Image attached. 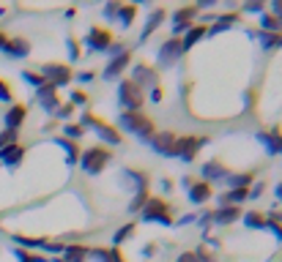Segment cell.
<instances>
[{
  "label": "cell",
  "instance_id": "1",
  "mask_svg": "<svg viewBox=\"0 0 282 262\" xmlns=\"http://www.w3.org/2000/svg\"><path fill=\"white\" fill-rule=\"evenodd\" d=\"M118 126H121L126 134H134L137 139H143V142H151V137L156 134V131H153L151 117L143 115V112H121Z\"/></svg>",
  "mask_w": 282,
  "mask_h": 262
},
{
  "label": "cell",
  "instance_id": "7",
  "mask_svg": "<svg viewBox=\"0 0 282 262\" xmlns=\"http://www.w3.org/2000/svg\"><path fill=\"white\" fill-rule=\"evenodd\" d=\"M80 126H90V129L96 131L99 137L104 139V142H110V145H121V134H118L115 129H112L110 123H102L99 117H93V115H83V120H80Z\"/></svg>",
  "mask_w": 282,
  "mask_h": 262
},
{
  "label": "cell",
  "instance_id": "45",
  "mask_svg": "<svg viewBox=\"0 0 282 262\" xmlns=\"http://www.w3.org/2000/svg\"><path fill=\"white\" fill-rule=\"evenodd\" d=\"M88 101V93H83V90H71V104H85Z\"/></svg>",
  "mask_w": 282,
  "mask_h": 262
},
{
  "label": "cell",
  "instance_id": "2",
  "mask_svg": "<svg viewBox=\"0 0 282 262\" xmlns=\"http://www.w3.org/2000/svg\"><path fill=\"white\" fill-rule=\"evenodd\" d=\"M143 101H145L143 90L131 79H121V85H118V104L124 107V112H140Z\"/></svg>",
  "mask_w": 282,
  "mask_h": 262
},
{
  "label": "cell",
  "instance_id": "55",
  "mask_svg": "<svg viewBox=\"0 0 282 262\" xmlns=\"http://www.w3.org/2000/svg\"><path fill=\"white\" fill-rule=\"evenodd\" d=\"M280 28H282V17H280Z\"/></svg>",
  "mask_w": 282,
  "mask_h": 262
},
{
  "label": "cell",
  "instance_id": "17",
  "mask_svg": "<svg viewBox=\"0 0 282 262\" xmlns=\"http://www.w3.org/2000/svg\"><path fill=\"white\" fill-rule=\"evenodd\" d=\"M239 219H241L239 205H225V207L211 210V221H217V224H233V221H239Z\"/></svg>",
  "mask_w": 282,
  "mask_h": 262
},
{
  "label": "cell",
  "instance_id": "50",
  "mask_svg": "<svg viewBox=\"0 0 282 262\" xmlns=\"http://www.w3.org/2000/svg\"><path fill=\"white\" fill-rule=\"evenodd\" d=\"M104 14H107V17H115V14H118V3H110V6H107V11H104Z\"/></svg>",
  "mask_w": 282,
  "mask_h": 262
},
{
  "label": "cell",
  "instance_id": "33",
  "mask_svg": "<svg viewBox=\"0 0 282 262\" xmlns=\"http://www.w3.org/2000/svg\"><path fill=\"white\" fill-rule=\"evenodd\" d=\"M55 142H58V145L63 148V150H66V161H69V164H74V161H77V156H80V153H77V148L71 145L69 139H63V137H58Z\"/></svg>",
  "mask_w": 282,
  "mask_h": 262
},
{
  "label": "cell",
  "instance_id": "16",
  "mask_svg": "<svg viewBox=\"0 0 282 262\" xmlns=\"http://www.w3.org/2000/svg\"><path fill=\"white\" fill-rule=\"evenodd\" d=\"M258 139H260L263 145H266L268 156H282V131H280V129H274L271 134L260 131V134H258Z\"/></svg>",
  "mask_w": 282,
  "mask_h": 262
},
{
  "label": "cell",
  "instance_id": "20",
  "mask_svg": "<svg viewBox=\"0 0 282 262\" xmlns=\"http://www.w3.org/2000/svg\"><path fill=\"white\" fill-rule=\"evenodd\" d=\"M3 52H6L8 57H28L30 55V44L25 41V38H8L6 47H3Z\"/></svg>",
  "mask_w": 282,
  "mask_h": 262
},
{
  "label": "cell",
  "instance_id": "11",
  "mask_svg": "<svg viewBox=\"0 0 282 262\" xmlns=\"http://www.w3.org/2000/svg\"><path fill=\"white\" fill-rule=\"evenodd\" d=\"M175 142H178V134H173V131H162V134H153L148 145H151L159 156L170 159L173 153H175Z\"/></svg>",
  "mask_w": 282,
  "mask_h": 262
},
{
  "label": "cell",
  "instance_id": "30",
  "mask_svg": "<svg viewBox=\"0 0 282 262\" xmlns=\"http://www.w3.org/2000/svg\"><path fill=\"white\" fill-rule=\"evenodd\" d=\"M244 224H247L249 229H266V219H263L260 213H255V210L244 213Z\"/></svg>",
  "mask_w": 282,
  "mask_h": 262
},
{
  "label": "cell",
  "instance_id": "47",
  "mask_svg": "<svg viewBox=\"0 0 282 262\" xmlns=\"http://www.w3.org/2000/svg\"><path fill=\"white\" fill-rule=\"evenodd\" d=\"M175 262H197V257H195V251H184Z\"/></svg>",
  "mask_w": 282,
  "mask_h": 262
},
{
  "label": "cell",
  "instance_id": "13",
  "mask_svg": "<svg viewBox=\"0 0 282 262\" xmlns=\"http://www.w3.org/2000/svg\"><path fill=\"white\" fill-rule=\"evenodd\" d=\"M131 63V52L126 49V52H121V55H115L110 63H107V69H104V79H118V76L124 74V69Z\"/></svg>",
  "mask_w": 282,
  "mask_h": 262
},
{
  "label": "cell",
  "instance_id": "26",
  "mask_svg": "<svg viewBox=\"0 0 282 262\" xmlns=\"http://www.w3.org/2000/svg\"><path fill=\"white\" fill-rule=\"evenodd\" d=\"M233 22H239V14H222L219 19H217V25H211V28L206 30V36H217V33H222V30H227Z\"/></svg>",
  "mask_w": 282,
  "mask_h": 262
},
{
  "label": "cell",
  "instance_id": "36",
  "mask_svg": "<svg viewBox=\"0 0 282 262\" xmlns=\"http://www.w3.org/2000/svg\"><path fill=\"white\" fill-rule=\"evenodd\" d=\"M260 25H263V33H268V30H280V19H277L274 14H263Z\"/></svg>",
  "mask_w": 282,
  "mask_h": 262
},
{
  "label": "cell",
  "instance_id": "9",
  "mask_svg": "<svg viewBox=\"0 0 282 262\" xmlns=\"http://www.w3.org/2000/svg\"><path fill=\"white\" fill-rule=\"evenodd\" d=\"M181 183H184L186 194H189V202H195V205H203V202H208V200H211V186H208L206 180L184 178Z\"/></svg>",
  "mask_w": 282,
  "mask_h": 262
},
{
  "label": "cell",
  "instance_id": "38",
  "mask_svg": "<svg viewBox=\"0 0 282 262\" xmlns=\"http://www.w3.org/2000/svg\"><path fill=\"white\" fill-rule=\"evenodd\" d=\"M195 257H197V262H217V257L208 254L206 246H197V248H195Z\"/></svg>",
  "mask_w": 282,
  "mask_h": 262
},
{
  "label": "cell",
  "instance_id": "35",
  "mask_svg": "<svg viewBox=\"0 0 282 262\" xmlns=\"http://www.w3.org/2000/svg\"><path fill=\"white\" fill-rule=\"evenodd\" d=\"M22 79H25V82H30L36 90L47 85V82H44V76H42V74H36V71H22Z\"/></svg>",
  "mask_w": 282,
  "mask_h": 262
},
{
  "label": "cell",
  "instance_id": "14",
  "mask_svg": "<svg viewBox=\"0 0 282 262\" xmlns=\"http://www.w3.org/2000/svg\"><path fill=\"white\" fill-rule=\"evenodd\" d=\"M197 17V6H184V8H175L173 11V30L175 33H181V30H186L189 25H192V19Z\"/></svg>",
  "mask_w": 282,
  "mask_h": 262
},
{
  "label": "cell",
  "instance_id": "22",
  "mask_svg": "<svg viewBox=\"0 0 282 262\" xmlns=\"http://www.w3.org/2000/svg\"><path fill=\"white\" fill-rule=\"evenodd\" d=\"M90 248L88 246H80V243H71V246L63 248V262H85Z\"/></svg>",
  "mask_w": 282,
  "mask_h": 262
},
{
  "label": "cell",
  "instance_id": "32",
  "mask_svg": "<svg viewBox=\"0 0 282 262\" xmlns=\"http://www.w3.org/2000/svg\"><path fill=\"white\" fill-rule=\"evenodd\" d=\"M11 241L25 246V248H44V243H47V241H42V238H25V235H14Z\"/></svg>",
  "mask_w": 282,
  "mask_h": 262
},
{
  "label": "cell",
  "instance_id": "18",
  "mask_svg": "<svg viewBox=\"0 0 282 262\" xmlns=\"http://www.w3.org/2000/svg\"><path fill=\"white\" fill-rule=\"evenodd\" d=\"M25 117H28V107H25V104H14V107L6 112V129L20 131V126L25 123Z\"/></svg>",
  "mask_w": 282,
  "mask_h": 262
},
{
  "label": "cell",
  "instance_id": "49",
  "mask_svg": "<svg viewBox=\"0 0 282 262\" xmlns=\"http://www.w3.org/2000/svg\"><path fill=\"white\" fill-rule=\"evenodd\" d=\"M77 79H80V82H90L93 74H90V71H83V74H77Z\"/></svg>",
  "mask_w": 282,
  "mask_h": 262
},
{
  "label": "cell",
  "instance_id": "42",
  "mask_svg": "<svg viewBox=\"0 0 282 262\" xmlns=\"http://www.w3.org/2000/svg\"><path fill=\"white\" fill-rule=\"evenodd\" d=\"M69 115H71V104H63V107H58V110L52 112V117H63V120H66Z\"/></svg>",
  "mask_w": 282,
  "mask_h": 262
},
{
  "label": "cell",
  "instance_id": "8",
  "mask_svg": "<svg viewBox=\"0 0 282 262\" xmlns=\"http://www.w3.org/2000/svg\"><path fill=\"white\" fill-rule=\"evenodd\" d=\"M131 82L137 85L140 90H145V88H159V74H156V69H151V66H145V63H137L134 69H131Z\"/></svg>",
  "mask_w": 282,
  "mask_h": 262
},
{
  "label": "cell",
  "instance_id": "29",
  "mask_svg": "<svg viewBox=\"0 0 282 262\" xmlns=\"http://www.w3.org/2000/svg\"><path fill=\"white\" fill-rule=\"evenodd\" d=\"M131 232H134V221H129V224H124V227L118 229L115 235H112V248H118L121 243L126 241V238H131Z\"/></svg>",
  "mask_w": 282,
  "mask_h": 262
},
{
  "label": "cell",
  "instance_id": "19",
  "mask_svg": "<svg viewBox=\"0 0 282 262\" xmlns=\"http://www.w3.org/2000/svg\"><path fill=\"white\" fill-rule=\"evenodd\" d=\"M22 159H25V148L17 142V145H8V148H3L0 150V161L6 167H20L22 164Z\"/></svg>",
  "mask_w": 282,
  "mask_h": 262
},
{
  "label": "cell",
  "instance_id": "52",
  "mask_svg": "<svg viewBox=\"0 0 282 262\" xmlns=\"http://www.w3.org/2000/svg\"><path fill=\"white\" fill-rule=\"evenodd\" d=\"M260 191H263V183H258V186H255L252 191H249V197H260Z\"/></svg>",
  "mask_w": 282,
  "mask_h": 262
},
{
  "label": "cell",
  "instance_id": "3",
  "mask_svg": "<svg viewBox=\"0 0 282 262\" xmlns=\"http://www.w3.org/2000/svg\"><path fill=\"white\" fill-rule=\"evenodd\" d=\"M140 213H143V221H156V224H165V227L173 224V210L162 197H148V202H145Z\"/></svg>",
  "mask_w": 282,
  "mask_h": 262
},
{
  "label": "cell",
  "instance_id": "34",
  "mask_svg": "<svg viewBox=\"0 0 282 262\" xmlns=\"http://www.w3.org/2000/svg\"><path fill=\"white\" fill-rule=\"evenodd\" d=\"M17 139H20V131L6 129L3 134H0V150H3V148H8V145H17Z\"/></svg>",
  "mask_w": 282,
  "mask_h": 262
},
{
  "label": "cell",
  "instance_id": "48",
  "mask_svg": "<svg viewBox=\"0 0 282 262\" xmlns=\"http://www.w3.org/2000/svg\"><path fill=\"white\" fill-rule=\"evenodd\" d=\"M271 11H274V17H277V19L282 17V3H280V0H277V3H271Z\"/></svg>",
  "mask_w": 282,
  "mask_h": 262
},
{
  "label": "cell",
  "instance_id": "40",
  "mask_svg": "<svg viewBox=\"0 0 282 262\" xmlns=\"http://www.w3.org/2000/svg\"><path fill=\"white\" fill-rule=\"evenodd\" d=\"M14 98V93H11V88H8L3 79H0V101H11Z\"/></svg>",
  "mask_w": 282,
  "mask_h": 262
},
{
  "label": "cell",
  "instance_id": "37",
  "mask_svg": "<svg viewBox=\"0 0 282 262\" xmlns=\"http://www.w3.org/2000/svg\"><path fill=\"white\" fill-rule=\"evenodd\" d=\"M145 202H148V191H137V197L129 202V210H143Z\"/></svg>",
  "mask_w": 282,
  "mask_h": 262
},
{
  "label": "cell",
  "instance_id": "15",
  "mask_svg": "<svg viewBox=\"0 0 282 262\" xmlns=\"http://www.w3.org/2000/svg\"><path fill=\"white\" fill-rule=\"evenodd\" d=\"M36 101H39L44 110L52 115V112L61 107V104H58V88H52V85H44V88H39V90H36Z\"/></svg>",
  "mask_w": 282,
  "mask_h": 262
},
{
  "label": "cell",
  "instance_id": "44",
  "mask_svg": "<svg viewBox=\"0 0 282 262\" xmlns=\"http://www.w3.org/2000/svg\"><path fill=\"white\" fill-rule=\"evenodd\" d=\"M66 44H69V55H71V60H77V57H80V47H77V38H71V36H69V41H66Z\"/></svg>",
  "mask_w": 282,
  "mask_h": 262
},
{
  "label": "cell",
  "instance_id": "28",
  "mask_svg": "<svg viewBox=\"0 0 282 262\" xmlns=\"http://www.w3.org/2000/svg\"><path fill=\"white\" fill-rule=\"evenodd\" d=\"M258 38H260L263 49H277V47H282V36H280V33H258Z\"/></svg>",
  "mask_w": 282,
  "mask_h": 262
},
{
  "label": "cell",
  "instance_id": "23",
  "mask_svg": "<svg viewBox=\"0 0 282 262\" xmlns=\"http://www.w3.org/2000/svg\"><path fill=\"white\" fill-rule=\"evenodd\" d=\"M227 175L230 172H227L219 161H208V164H203V178H206V183L208 180H225Z\"/></svg>",
  "mask_w": 282,
  "mask_h": 262
},
{
  "label": "cell",
  "instance_id": "25",
  "mask_svg": "<svg viewBox=\"0 0 282 262\" xmlns=\"http://www.w3.org/2000/svg\"><path fill=\"white\" fill-rule=\"evenodd\" d=\"M249 197V191L247 188H230V191H225L219 197V205L225 207V205H239V202H244Z\"/></svg>",
  "mask_w": 282,
  "mask_h": 262
},
{
  "label": "cell",
  "instance_id": "4",
  "mask_svg": "<svg viewBox=\"0 0 282 262\" xmlns=\"http://www.w3.org/2000/svg\"><path fill=\"white\" fill-rule=\"evenodd\" d=\"M112 161V153L107 148H88L83 153V159H80V167H83V172L88 175H99L104 167Z\"/></svg>",
  "mask_w": 282,
  "mask_h": 262
},
{
  "label": "cell",
  "instance_id": "41",
  "mask_svg": "<svg viewBox=\"0 0 282 262\" xmlns=\"http://www.w3.org/2000/svg\"><path fill=\"white\" fill-rule=\"evenodd\" d=\"M63 134H69V139L83 137V126H66V129H63Z\"/></svg>",
  "mask_w": 282,
  "mask_h": 262
},
{
  "label": "cell",
  "instance_id": "12",
  "mask_svg": "<svg viewBox=\"0 0 282 262\" xmlns=\"http://www.w3.org/2000/svg\"><path fill=\"white\" fill-rule=\"evenodd\" d=\"M110 44H112V36L104 28H99V25H93V28L88 30V36H85V47H90L93 52H107Z\"/></svg>",
  "mask_w": 282,
  "mask_h": 262
},
{
  "label": "cell",
  "instance_id": "31",
  "mask_svg": "<svg viewBox=\"0 0 282 262\" xmlns=\"http://www.w3.org/2000/svg\"><path fill=\"white\" fill-rule=\"evenodd\" d=\"M227 183H230V188H247L249 183H252V175L244 172V175H227Z\"/></svg>",
  "mask_w": 282,
  "mask_h": 262
},
{
  "label": "cell",
  "instance_id": "39",
  "mask_svg": "<svg viewBox=\"0 0 282 262\" xmlns=\"http://www.w3.org/2000/svg\"><path fill=\"white\" fill-rule=\"evenodd\" d=\"M14 257L20 262H44L42 257H33V254H25V251H22V248H14Z\"/></svg>",
  "mask_w": 282,
  "mask_h": 262
},
{
  "label": "cell",
  "instance_id": "5",
  "mask_svg": "<svg viewBox=\"0 0 282 262\" xmlns=\"http://www.w3.org/2000/svg\"><path fill=\"white\" fill-rule=\"evenodd\" d=\"M203 145H206V137H197V134L178 137V142H175V153H173V156H175V159H181V161H192Z\"/></svg>",
  "mask_w": 282,
  "mask_h": 262
},
{
  "label": "cell",
  "instance_id": "24",
  "mask_svg": "<svg viewBox=\"0 0 282 262\" xmlns=\"http://www.w3.org/2000/svg\"><path fill=\"white\" fill-rule=\"evenodd\" d=\"M162 19H165V8H153V14H151V19L145 22V28H143V33H140V41H148V36L153 33V30L162 25Z\"/></svg>",
  "mask_w": 282,
  "mask_h": 262
},
{
  "label": "cell",
  "instance_id": "53",
  "mask_svg": "<svg viewBox=\"0 0 282 262\" xmlns=\"http://www.w3.org/2000/svg\"><path fill=\"white\" fill-rule=\"evenodd\" d=\"M274 194H277V200H280V202H282V183H280V186H277V188H274Z\"/></svg>",
  "mask_w": 282,
  "mask_h": 262
},
{
  "label": "cell",
  "instance_id": "51",
  "mask_svg": "<svg viewBox=\"0 0 282 262\" xmlns=\"http://www.w3.org/2000/svg\"><path fill=\"white\" fill-rule=\"evenodd\" d=\"M151 98H153V101H162V88H153L151 90Z\"/></svg>",
  "mask_w": 282,
  "mask_h": 262
},
{
  "label": "cell",
  "instance_id": "43",
  "mask_svg": "<svg viewBox=\"0 0 282 262\" xmlns=\"http://www.w3.org/2000/svg\"><path fill=\"white\" fill-rule=\"evenodd\" d=\"M244 11H249V14H263V11H266V6H263V3H247V6H244Z\"/></svg>",
  "mask_w": 282,
  "mask_h": 262
},
{
  "label": "cell",
  "instance_id": "10",
  "mask_svg": "<svg viewBox=\"0 0 282 262\" xmlns=\"http://www.w3.org/2000/svg\"><path fill=\"white\" fill-rule=\"evenodd\" d=\"M181 55H184L181 38H167V41L159 47V66H162V69H170L173 63H178Z\"/></svg>",
  "mask_w": 282,
  "mask_h": 262
},
{
  "label": "cell",
  "instance_id": "46",
  "mask_svg": "<svg viewBox=\"0 0 282 262\" xmlns=\"http://www.w3.org/2000/svg\"><path fill=\"white\" fill-rule=\"evenodd\" d=\"M107 260H110V262H126L124 257H121V251H118V248H107Z\"/></svg>",
  "mask_w": 282,
  "mask_h": 262
},
{
  "label": "cell",
  "instance_id": "6",
  "mask_svg": "<svg viewBox=\"0 0 282 262\" xmlns=\"http://www.w3.org/2000/svg\"><path fill=\"white\" fill-rule=\"evenodd\" d=\"M42 76L44 82L52 85V88H61V85H69L71 82V69L69 66H63V63H47V66H42Z\"/></svg>",
  "mask_w": 282,
  "mask_h": 262
},
{
  "label": "cell",
  "instance_id": "21",
  "mask_svg": "<svg viewBox=\"0 0 282 262\" xmlns=\"http://www.w3.org/2000/svg\"><path fill=\"white\" fill-rule=\"evenodd\" d=\"M206 30H208L206 25H192V28L186 30V36H184V38H181V49H184V52H186V49H192L195 44H197L200 38L206 36Z\"/></svg>",
  "mask_w": 282,
  "mask_h": 262
},
{
  "label": "cell",
  "instance_id": "27",
  "mask_svg": "<svg viewBox=\"0 0 282 262\" xmlns=\"http://www.w3.org/2000/svg\"><path fill=\"white\" fill-rule=\"evenodd\" d=\"M134 14H137V6L134 3H129V6H118V22L124 25V28H129L131 25V19H134Z\"/></svg>",
  "mask_w": 282,
  "mask_h": 262
},
{
  "label": "cell",
  "instance_id": "54",
  "mask_svg": "<svg viewBox=\"0 0 282 262\" xmlns=\"http://www.w3.org/2000/svg\"><path fill=\"white\" fill-rule=\"evenodd\" d=\"M6 41H8V38H6V36H3V33H0V49L6 47Z\"/></svg>",
  "mask_w": 282,
  "mask_h": 262
}]
</instances>
